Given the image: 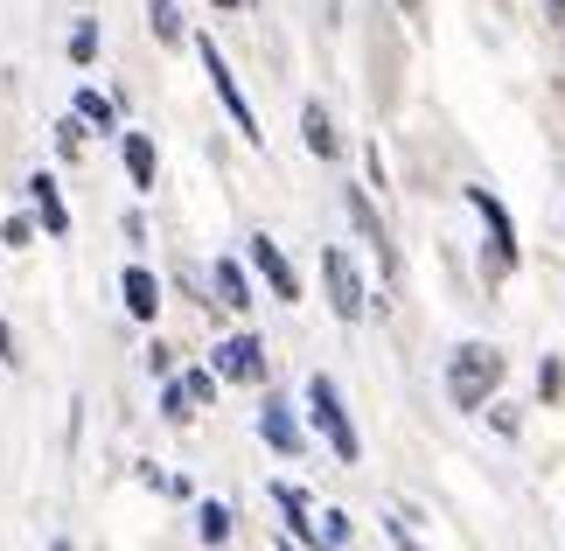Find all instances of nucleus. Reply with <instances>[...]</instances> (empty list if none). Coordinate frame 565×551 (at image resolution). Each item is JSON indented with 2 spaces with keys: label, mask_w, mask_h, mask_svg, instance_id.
Here are the masks:
<instances>
[{
  "label": "nucleus",
  "mask_w": 565,
  "mask_h": 551,
  "mask_svg": "<svg viewBox=\"0 0 565 551\" xmlns=\"http://www.w3.org/2000/svg\"><path fill=\"white\" fill-rule=\"evenodd\" d=\"M503 349L495 342H461L447 357V399H454V412H482L489 399H495V384H503Z\"/></svg>",
  "instance_id": "1"
},
{
  "label": "nucleus",
  "mask_w": 565,
  "mask_h": 551,
  "mask_svg": "<svg viewBox=\"0 0 565 551\" xmlns=\"http://www.w3.org/2000/svg\"><path fill=\"white\" fill-rule=\"evenodd\" d=\"M308 418H315V433L329 439V454L342 460V468H356V460H363V433H356L350 405H342L335 378H308Z\"/></svg>",
  "instance_id": "2"
},
{
  "label": "nucleus",
  "mask_w": 565,
  "mask_h": 551,
  "mask_svg": "<svg viewBox=\"0 0 565 551\" xmlns=\"http://www.w3.org/2000/svg\"><path fill=\"white\" fill-rule=\"evenodd\" d=\"M461 195H468V210H475V216H482V231H489V252H482V273H489V279H510V273H516V258H524V245H516V224H510V210H503V203H495V195H489L482 182H468Z\"/></svg>",
  "instance_id": "3"
},
{
  "label": "nucleus",
  "mask_w": 565,
  "mask_h": 551,
  "mask_svg": "<svg viewBox=\"0 0 565 551\" xmlns=\"http://www.w3.org/2000/svg\"><path fill=\"white\" fill-rule=\"evenodd\" d=\"M195 56H203V77H210V92L224 98V113H231V126H237V140H245V147H266V126H258V113H252V98L237 92V77H231V63H224V50H216L210 35H195Z\"/></svg>",
  "instance_id": "4"
},
{
  "label": "nucleus",
  "mask_w": 565,
  "mask_h": 551,
  "mask_svg": "<svg viewBox=\"0 0 565 551\" xmlns=\"http://www.w3.org/2000/svg\"><path fill=\"white\" fill-rule=\"evenodd\" d=\"M321 286H329V307H335V321H363L371 315V294H363V273H356V258L329 245L321 252Z\"/></svg>",
  "instance_id": "5"
},
{
  "label": "nucleus",
  "mask_w": 565,
  "mask_h": 551,
  "mask_svg": "<svg viewBox=\"0 0 565 551\" xmlns=\"http://www.w3.org/2000/svg\"><path fill=\"white\" fill-rule=\"evenodd\" d=\"M210 370H216V384H266V342L252 328H237V336L210 349Z\"/></svg>",
  "instance_id": "6"
},
{
  "label": "nucleus",
  "mask_w": 565,
  "mask_h": 551,
  "mask_svg": "<svg viewBox=\"0 0 565 551\" xmlns=\"http://www.w3.org/2000/svg\"><path fill=\"white\" fill-rule=\"evenodd\" d=\"M245 258H252V273H258V279H266V286H273V300H287V307L300 300V273H294V258H287V252H279V245H273V237H266V231H258V237H252V245H245Z\"/></svg>",
  "instance_id": "7"
},
{
  "label": "nucleus",
  "mask_w": 565,
  "mask_h": 551,
  "mask_svg": "<svg viewBox=\"0 0 565 551\" xmlns=\"http://www.w3.org/2000/svg\"><path fill=\"white\" fill-rule=\"evenodd\" d=\"M258 439H266L279 460H300V447H308V433H300V418H294L287 399H266V405H258Z\"/></svg>",
  "instance_id": "8"
},
{
  "label": "nucleus",
  "mask_w": 565,
  "mask_h": 551,
  "mask_svg": "<svg viewBox=\"0 0 565 551\" xmlns=\"http://www.w3.org/2000/svg\"><path fill=\"white\" fill-rule=\"evenodd\" d=\"M342 203H350V224L363 231V245L377 252V266H384L391 279H398V252H391V231H384V216H377V203H371V195H363V189H342Z\"/></svg>",
  "instance_id": "9"
},
{
  "label": "nucleus",
  "mask_w": 565,
  "mask_h": 551,
  "mask_svg": "<svg viewBox=\"0 0 565 551\" xmlns=\"http://www.w3.org/2000/svg\"><path fill=\"white\" fill-rule=\"evenodd\" d=\"M29 203H35V231L42 237H71V203H63L56 174H29Z\"/></svg>",
  "instance_id": "10"
},
{
  "label": "nucleus",
  "mask_w": 565,
  "mask_h": 551,
  "mask_svg": "<svg viewBox=\"0 0 565 551\" xmlns=\"http://www.w3.org/2000/svg\"><path fill=\"white\" fill-rule=\"evenodd\" d=\"M300 140H308L315 161H342V134H335V119H329V105H321V98L300 105Z\"/></svg>",
  "instance_id": "11"
},
{
  "label": "nucleus",
  "mask_w": 565,
  "mask_h": 551,
  "mask_svg": "<svg viewBox=\"0 0 565 551\" xmlns=\"http://www.w3.org/2000/svg\"><path fill=\"white\" fill-rule=\"evenodd\" d=\"M119 161H126V182H134L140 195H154V182H161V153H154V140H147V134H119Z\"/></svg>",
  "instance_id": "12"
},
{
  "label": "nucleus",
  "mask_w": 565,
  "mask_h": 551,
  "mask_svg": "<svg viewBox=\"0 0 565 551\" xmlns=\"http://www.w3.org/2000/svg\"><path fill=\"white\" fill-rule=\"evenodd\" d=\"M119 300H126V315H134V321H154L161 315V279L147 273V266H126L119 273Z\"/></svg>",
  "instance_id": "13"
},
{
  "label": "nucleus",
  "mask_w": 565,
  "mask_h": 551,
  "mask_svg": "<svg viewBox=\"0 0 565 551\" xmlns=\"http://www.w3.org/2000/svg\"><path fill=\"white\" fill-rule=\"evenodd\" d=\"M210 286H216V307H231V315H252V273L237 266V258H216V266H210Z\"/></svg>",
  "instance_id": "14"
},
{
  "label": "nucleus",
  "mask_w": 565,
  "mask_h": 551,
  "mask_svg": "<svg viewBox=\"0 0 565 551\" xmlns=\"http://www.w3.org/2000/svg\"><path fill=\"white\" fill-rule=\"evenodd\" d=\"M273 502H279V517H287V538L294 544H315V502L294 489V481H273Z\"/></svg>",
  "instance_id": "15"
},
{
  "label": "nucleus",
  "mask_w": 565,
  "mask_h": 551,
  "mask_svg": "<svg viewBox=\"0 0 565 551\" xmlns=\"http://www.w3.org/2000/svg\"><path fill=\"white\" fill-rule=\"evenodd\" d=\"M71 113L84 119V134H119V113H113V98L92 92V84H77L71 92Z\"/></svg>",
  "instance_id": "16"
},
{
  "label": "nucleus",
  "mask_w": 565,
  "mask_h": 551,
  "mask_svg": "<svg viewBox=\"0 0 565 551\" xmlns=\"http://www.w3.org/2000/svg\"><path fill=\"white\" fill-rule=\"evenodd\" d=\"M147 21H154V42H161V50H175V42H189L182 0H147Z\"/></svg>",
  "instance_id": "17"
},
{
  "label": "nucleus",
  "mask_w": 565,
  "mask_h": 551,
  "mask_svg": "<svg viewBox=\"0 0 565 551\" xmlns=\"http://www.w3.org/2000/svg\"><path fill=\"white\" fill-rule=\"evenodd\" d=\"M356 544V531H350V517L342 510H321L315 517V551H350Z\"/></svg>",
  "instance_id": "18"
},
{
  "label": "nucleus",
  "mask_w": 565,
  "mask_h": 551,
  "mask_svg": "<svg viewBox=\"0 0 565 551\" xmlns=\"http://www.w3.org/2000/svg\"><path fill=\"white\" fill-rule=\"evenodd\" d=\"M195 538H203L210 551L231 544V510H224V502H195Z\"/></svg>",
  "instance_id": "19"
},
{
  "label": "nucleus",
  "mask_w": 565,
  "mask_h": 551,
  "mask_svg": "<svg viewBox=\"0 0 565 551\" xmlns=\"http://www.w3.org/2000/svg\"><path fill=\"white\" fill-rule=\"evenodd\" d=\"M161 418H168V426H189V418H195V405H189L182 378H161Z\"/></svg>",
  "instance_id": "20"
},
{
  "label": "nucleus",
  "mask_w": 565,
  "mask_h": 551,
  "mask_svg": "<svg viewBox=\"0 0 565 551\" xmlns=\"http://www.w3.org/2000/svg\"><path fill=\"white\" fill-rule=\"evenodd\" d=\"M92 56H98V21L84 14V21H71V63H77V71H92Z\"/></svg>",
  "instance_id": "21"
},
{
  "label": "nucleus",
  "mask_w": 565,
  "mask_h": 551,
  "mask_svg": "<svg viewBox=\"0 0 565 551\" xmlns=\"http://www.w3.org/2000/svg\"><path fill=\"white\" fill-rule=\"evenodd\" d=\"M182 391H189V405H195V412L216 405V370H182Z\"/></svg>",
  "instance_id": "22"
},
{
  "label": "nucleus",
  "mask_w": 565,
  "mask_h": 551,
  "mask_svg": "<svg viewBox=\"0 0 565 551\" xmlns=\"http://www.w3.org/2000/svg\"><path fill=\"white\" fill-rule=\"evenodd\" d=\"M537 399H545V405H552V399H565V363H558V357L537 363Z\"/></svg>",
  "instance_id": "23"
},
{
  "label": "nucleus",
  "mask_w": 565,
  "mask_h": 551,
  "mask_svg": "<svg viewBox=\"0 0 565 551\" xmlns=\"http://www.w3.org/2000/svg\"><path fill=\"white\" fill-rule=\"evenodd\" d=\"M56 153H63V161H77V153H84V119H77V113L56 126Z\"/></svg>",
  "instance_id": "24"
},
{
  "label": "nucleus",
  "mask_w": 565,
  "mask_h": 551,
  "mask_svg": "<svg viewBox=\"0 0 565 551\" xmlns=\"http://www.w3.org/2000/svg\"><path fill=\"white\" fill-rule=\"evenodd\" d=\"M29 237H35V216H8V224H0V245H8V252H21Z\"/></svg>",
  "instance_id": "25"
},
{
  "label": "nucleus",
  "mask_w": 565,
  "mask_h": 551,
  "mask_svg": "<svg viewBox=\"0 0 565 551\" xmlns=\"http://www.w3.org/2000/svg\"><path fill=\"white\" fill-rule=\"evenodd\" d=\"M147 370H154V378H175V349H168V342H147Z\"/></svg>",
  "instance_id": "26"
},
{
  "label": "nucleus",
  "mask_w": 565,
  "mask_h": 551,
  "mask_svg": "<svg viewBox=\"0 0 565 551\" xmlns=\"http://www.w3.org/2000/svg\"><path fill=\"white\" fill-rule=\"evenodd\" d=\"M0 363H8V370L21 363V342H14V328H8V315H0Z\"/></svg>",
  "instance_id": "27"
},
{
  "label": "nucleus",
  "mask_w": 565,
  "mask_h": 551,
  "mask_svg": "<svg viewBox=\"0 0 565 551\" xmlns=\"http://www.w3.org/2000/svg\"><path fill=\"white\" fill-rule=\"evenodd\" d=\"M398 8H405V14H419V0H398Z\"/></svg>",
  "instance_id": "28"
},
{
  "label": "nucleus",
  "mask_w": 565,
  "mask_h": 551,
  "mask_svg": "<svg viewBox=\"0 0 565 551\" xmlns=\"http://www.w3.org/2000/svg\"><path fill=\"white\" fill-rule=\"evenodd\" d=\"M216 8H245V0H216Z\"/></svg>",
  "instance_id": "29"
},
{
  "label": "nucleus",
  "mask_w": 565,
  "mask_h": 551,
  "mask_svg": "<svg viewBox=\"0 0 565 551\" xmlns=\"http://www.w3.org/2000/svg\"><path fill=\"white\" fill-rule=\"evenodd\" d=\"M50 551H71V544H63V538H56V544H50Z\"/></svg>",
  "instance_id": "30"
},
{
  "label": "nucleus",
  "mask_w": 565,
  "mask_h": 551,
  "mask_svg": "<svg viewBox=\"0 0 565 551\" xmlns=\"http://www.w3.org/2000/svg\"><path fill=\"white\" fill-rule=\"evenodd\" d=\"M552 8H558V14H565V0H552Z\"/></svg>",
  "instance_id": "31"
}]
</instances>
